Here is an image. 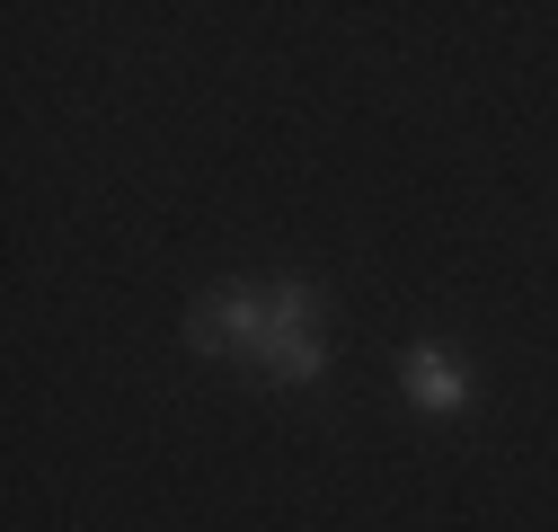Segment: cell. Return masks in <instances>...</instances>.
I'll use <instances>...</instances> for the list:
<instances>
[{
	"instance_id": "cell-1",
	"label": "cell",
	"mask_w": 558,
	"mask_h": 532,
	"mask_svg": "<svg viewBox=\"0 0 558 532\" xmlns=\"http://www.w3.org/2000/svg\"><path fill=\"white\" fill-rule=\"evenodd\" d=\"M257 373L284 382V390H311L328 373V328H319V293L302 276L266 285V347H257Z\"/></svg>"
},
{
	"instance_id": "cell-2",
	"label": "cell",
	"mask_w": 558,
	"mask_h": 532,
	"mask_svg": "<svg viewBox=\"0 0 558 532\" xmlns=\"http://www.w3.org/2000/svg\"><path fill=\"white\" fill-rule=\"evenodd\" d=\"M186 347L257 373V347H266V293H257V285H214V293L186 311Z\"/></svg>"
},
{
	"instance_id": "cell-3",
	"label": "cell",
	"mask_w": 558,
	"mask_h": 532,
	"mask_svg": "<svg viewBox=\"0 0 558 532\" xmlns=\"http://www.w3.org/2000/svg\"><path fill=\"white\" fill-rule=\"evenodd\" d=\"M399 390H408V409H426V418H461L470 399H478V373L444 347V338H416L399 355Z\"/></svg>"
}]
</instances>
